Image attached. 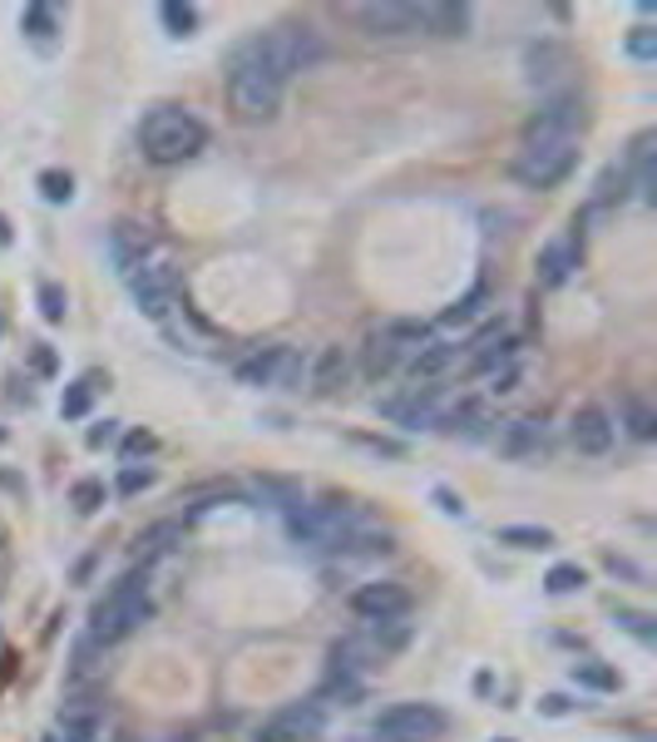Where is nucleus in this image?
I'll use <instances>...</instances> for the list:
<instances>
[{"instance_id": "nucleus-1", "label": "nucleus", "mask_w": 657, "mask_h": 742, "mask_svg": "<svg viewBox=\"0 0 657 742\" xmlns=\"http://www.w3.org/2000/svg\"><path fill=\"white\" fill-rule=\"evenodd\" d=\"M322 60V40L312 25H272L243 40L228 60V99L243 119H267L282 105V89L297 69Z\"/></svg>"}, {"instance_id": "nucleus-2", "label": "nucleus", "mask_w": 657, "mask_h": 742, "mask_svg": "<svg viewBox=\"0 0 657 742\" xmlns=\"http://www.w3.org/2000/svg\"><path fill=\"white\" fill-rule=\"evenodd\" d=\"M203 149H208V125H203L198 115H189V109L179 105H159L143 115L139 125V154L149 159V164L159 169H173V164H189V159H198Z\"/></svg>"}, {"instance_id": "nucleus-3", "label": "nucleus", "mask_w": 657, "mask_h": 742, "mask_svg": "<svg viewBox=\"0 0 657 742\" xmlns=\"http://www.w3.org/2000/svg\"><path fill=\"white\" fill-rule=\"evenodd\" d=\"M149 614H153V604H149V574H143V569H133V574H125L95 604V614H89V638H95V644H119V638H129Z\"/></svg>"}, {"instance_id": "nucleus-4", "label": "nucleus", "mask_w": 657, "mask_h": 742, "mask_svg": "<svg viewBox=\"0 0 657 742\" xmlns=\"http://www.w3.org/2000/svg\"><path fill=\"white\" fill-rule=\"evenodd\" d=\"M579 164V139H549V144H525L515 159V179L525 189H559Z\"/></svg>"}, {"instance_id": "nucleus-5", "label": "nucleus", "mask_w": 657, "mask_h": 742, "mask_svg": "<svg viewBox=\"0 0 657 742\" xmlns=\"http://www.w3.org/2000/svg\"><path fill=\"white\" fill-rule=\"evenodd\" d=\"M450 733V718L435 703H396L376 718V742H435Z\"/></svg>"}, {"instance_id": "nucleus-6", "label": "nucleus", "mask_w": 657, "mask_h": 742, "mask_svg": "<svg viewBox=\"0 0 657 742\" xmlns=\"http://www.w3.org/2000/svg\"><path fill=\"white\" fill-rule=\"evenodd\" d=\"M287 530H292L297 545L346 550V540H352L356 520H352V510H342V505H297V510L287 515Z\"/></svg>"}, {"instance_id": "nucleus-7", "label": "nucleus", "mask_w": 657, "mask_h": 742, "mask_svg": "<svg viewBox=\"0 0 657 742\" xmlns=\"http://www.w3.org/2000/svg\"><path fill=\"white\" fill-rule=\"evenodd\" d=\"M589 125V109L579 95H553L525 119V144H549V139H579V129Z\"/></svg>"}, {"instance_id": "nucleus-8", "label": "nucleus", "mask_w": 657, "mask_h": 742, "mask_svg": "<svg viewBox=\"0 0 657 742\" xmlns=\"http://www.w3.org/2000/svg\"><path fill=\"white\" fill-rule=\"evenodd\" d=\"M129 292H133V302H139L143 318L163 322V318H169V308L179 302V272H173L163 258H143L139 268L129 272Z\"/></svg>"}, {"instance_id": "nucleus-9", "label": "nucleus", "mask_w": 657, "mask_h": 742, "mask_svg": "<svg viewBox=\"0 0 657 742\" xmlns=\"http://www.w3.org/2000/svg\"><path fill=\"white\" fill-rule=\"evenodd\" d=\"M306 376V362L292 347H262L238 367V386H297Z\"/></svg>"}, {"instance_id": "nucleus-10", "label": "nucleus", "mask_w": 657, "mask_h": 742, "mask_svg": "<svg viewBox=\"0 0 657 742\" xmlns=\"http://www.w3.org/2000/svg\"><path fill=\"white\" fill-rule=\"evenodd\" d=\"M352 609H356V619H366V624H400V619L410 614V589L396 584V579H376V584L356 589Z\"/></svg>"}, {"instance_id": "nucleus-11", "label": "nucleus", "mask_w": 657, "mask_h": 742, "mask_svg": "<svg viewBox=\"0 0 657 742\" xmlns=\"http://www.w3.org/2000/svg\"><path fill=\"white\" fill-rule=\"evenodd\" d=\"M356 20L371 35H410L420 30V6L416 0H371V6H356Z\"/></svg>"}, {"instance_id": "nucleus-12", "label": "nucleus", "mask_w": 657, "mask_h": 742, "mask_svg": "<svg viewBox=\"0 0 657 742\" xmlns=\"http://www.w3.org/2000/svg\"><path fill=\"white\" fill-rule=\"evenodd\" d=\"M440 401H445V386H440V381H426V386H416L410 396H400V401L386 406V416L416 431V426H435V421H440Z\"/></svg>"}, {"instance_id": "nucleus-13", "label": "nucleus", "mask_w": 657, "mask_h": 742, "mask_svg": "<svg viewBox=\"0 0 657 742\" xmlns=\"http://www.w3.org/2000/svg\"><path fill=\"white\" fill-rule=\"evenodd\" d=\"M569 435H573V451L579 455H603L613 445V416L603 411V406H579Z\"/></svg>"}, {"instance_id": "nucleus-14", "label": "nucleus", "mask_w": 657, "mask_h": 742, "mask_svg": "<svg viewBox=\"0 0 657 742\" xmlns=\"http://www.w3.org/2000/svg\"><path fill=\"white\" fill-rule=\"evenodd\" d=\"M420 30H430V35H465L470 6H460V0H426L420 6Z\"/></svg>"}, {"instance_id": "nucleus-15", "label": "nucleus", "mask_w": 657, "mask_h": 742, "mask_svg": "<svg viewBox=\"0 0 657 742\" xmlns=\"http://www.w3.org/2000/svg\"><path fill=\"white\" fill-rule=\"evenodd\" d=\"M149 248H153V243H149V233H143V228H133V223H119V228L109 233V252H115V268L125 272V278H129L133 268H139L143 258H149Z\"/></svg>"}, {"instance_id": "nucleus-16", "label": "nucleus", "mask_w": 657, "mask_h": 742, "mask_svg": "<svg viewBox=\"0 0 657 742\" xmlns=\"http://www.w3.org/2000/svg\"><path fill=\"white\" fill-rule=\"evenodd\" d=\"M346 372H352V362H346L342 347H326L322 357L306 367V386H312V396H332L336 386L346 381Z\"/></svg>"}, {"instance_id": "nucleus-17", "label": "nucleus", "mask_w": 657, "mask_h": 742, "mask_svg": "<svg viewBox=\"0 0 657 742\" xmlns=\"http://www.w3.org/2000/svg\"><path fill=\"white\" fill-rule=\"evenodd\" d=\"M573 268H579V248H573V243H543L539 248V282L543 288H563Z\"/></svg>"}, {"instance_id": "nucleus-18", "label": "nucleus", "mask_w": 657, "mask_h": 742, "mask_svg": "<svg viewBox=\"0 0 657 742\" xmlns=\"http://www.w3.org/2000/svg\"><path fill=\"white\" fill-rule=\"evenodd\" d=\"M499 451L515 455V461H525V455H539V451H543V421H534V416H525V421H509L505 435H499Z\"/></svg>"}, {"instance_id": "nucleus-19", "label": "nucleus", "mask_w": 657, "mask_h": 742, "mask_svg": "<svg viewBox=\"0 0 657 742\" xmlns=\"http://www.w3.org/2000/svg\"><path fill=\"white\" fill-rule=\"evenodd\" d=\"M460 362V347L455 342H435V347H420L416 362H410V376L416 381H435V376H445L450 367Z\"/></svg>"}, {"instance_id": "nucleus-20", "label": "nucleus", "mask_w": 657, "mask_h": 742, "mask_svg": "<svg viewBox=\"0 0 657 742\" xmlns=\"http://www.w3.org/2000/svg\"><path fill=\"white\" fill-rule=\"evenodd\" d=\"M495 540L509 550H553V530H543V525H499Z\"/></svg>"}, {"instance_id": "nucleus-21", "label": "nucleus", "mask_w": 657, "mask_h": 742, "mask_svg": "<svg viewBox=\"0 0 657 742\" xmlns=\"http://www.w3.org/2000/svg\"><path fill=\"white\" fill-rule=\"evenodd\" d=\"M623 426H628V435H638V441H653V431H657V411L643 396H623Z\"/></svg>"}, {"instance_id": "nucleus-22", "label": "nucleus", "mask_w": 657, "mask_h": 742, "mask_svg": "<svg viewBox=\"0 0 657 742\" xmlns=\"http://www.w3.org/2000/svg\"><path fill=\"white\" fill-rule=\"evenodd\" d=\"M396 367H400V352L381 337V332H371V342H366V376H371V381H381V376H391Z\"/></svg>"}, {"instance_id": "nucleus-23", "label": "nucleus", "mask_w": 657, "mask_h": 742, "mask_svg": "<svg viewBox=\"0 0 657 742\" xmlns=\"http://www.w3.org/2000/svg\"><path fill=\"white\" fill-rule=\"evenodd\" d=\"M440 431H465V435H480V426H485V406L480 401H460V406H450L445 416H440Z\"/></svg>"}, {"instance_id": "nucleus-24", "label": "nucleus", "mask_w": 657, "mask_h": 742, "mask_svg": "<svg viewBox=\"0 0 657 742\" xmlns=\"http://www.w3.org/2000/svg\"><path fill=\"white\" fill-rule=\"evenodd\" d=\"M95 376H85V381H69L65 396H60V416L65 421H79V416H89V401H95Z\"/></svg>"}, {"instance_id": "nucleus-25", "label": "nucleus", "mask_w": 657, "mask_h": 742, "mask_svg": "<svg viewBox=\"0 0 657 742\" xmlns=\"http://www.w3.org/2000/svg\"><path fill=\"white\" fill-rule=\"evenodd\" d=\"M573 684L593 688V693H618V674H613L608 664H599V658H589V664H573Z\"/></svg>"}, {"instance_id": "nucleus-26", "label": "nucleus", "mask_w": 657, "mask_h": 742, "mask_svg": "<svg viewBox=\"0 0 657 742\" xmlns=\"http://www.w3.org/2000/svg\"><path fill=\"white\" fill-rule=\"evenodd\" d=\"M20 30H25L30 40H50L60 30V10L55 6H25L20 10Z\"/></svg>"}, {"instance_id": "nucleus-27", "label": "nucleus", "mask_w": 657, "mask_h": 742, "mask_svg": "<svg viewBox=\"0 0 657 742\" xmlns=\"http://www.w3.org/2000/svg\"><path fill=\"white\" fill-rule=\"evenodd\" d=\"M623 198H628V169L608 164L599 174V184H593V203H599V208H608V203H623Z\"/></svg>"}, {"instance_id": "nucleus-28", "label": "nucleus", "mask_w": 657, "mask_h": 742, "mask_svg": "<svg viewBox=\"0 0 657 742\" xmlns=\"http://www.w3.org/2000/svg\"><path fill=\"white\" fill-rule=\"evenodd\" d=\"M381 337L391 342V347L400 352V357H406V352H420V342L430 337V327H426V322H386V327H381Z\"/></svg>"}, {"instance_id": "nucleus-29", "label": "nucleus", "mask_w": 657, "mask_h": 742, "mask_svg": "<svg viewBox=\"0 0 657 742\" xmlns=\"http://www.w3.org/2000/svg\"><path fill=\"white\" fill-rule=\"evenodd\" d=\"M553 65H569V55H563L559 45H534L529 50V79H534V85H549V79L559 75Z\"/></svg>"}, {"instance_id": "nucleus-30", "label": "nucleus", "mask_w": 657, "mask_h": 742, "mask_svg": "<svg viewBox=\"0 0 657 742\" xmlns=\"http://www.w3.org/2000/svg\"><path fill=\"white\" fill-rule=\"evenodd\" d=\"M485 302H489V292H485V282H480V288H470L455 308H445V318H440V322H445V327H465V322H475L480 312H485Z\"/></svg>"}, {"instance_id": "nucleus-31", "label": "nucleus", "mask_w": 657, "mask_h": 742, "mask_svg": "<svg viewBox=\"0 0 657 742\" xmlns=\"http://www.w3.org/2000/svg\"><path fill=\"white\" fill-rule=\"evenodd\" d=\"M35 189H40V198H45V203H69V198H75V179H69L65 169H40Z\"/></svg>"}, {"instance_id": "nucleus-32", "label": "nucleus", "mask_w": 657, "mask_h": 742, "mask_svg": "<svg viewBox=\"0 0 657 742\" xmlns=\"http://www.w3.org/2000/svg\"><path fill=\"white\" fill-rule=\"evenodd\" d=\"M159 20L169 25V35H193V30H198V10L183 6V0H163Z\"/></svg>"}, {"instance_id": "nucleus-33", "label": "nucleus", "mask_w": 657, "mask_h": 742, "mask_svg": "<svg viewBox=\"0 0 657 742\" xmlns=\"http://www.w3.org/2000/svg\"><path fill=\"white\" fill-rule=\"evenodd\" d=\"M583 584H589L583 564H553L549 574H543V589H549V594H579Z\"/></svg>"}, {"instance_id": "nucleus-34", "label": "nucleus", "mask_w": 657, "mask_h": 742, "mask_svg": "<svg viewBox=\"0 0 657 742\" xmlns=\"http://www.w3.org/2000/svg\"><path fill=\"white\" fill-rule=\"evenodd\" d=\"M179 535H183V525H179V520H169V525H153L149 535H139V555H143V559H159V555H169V550H173L169 540H179Z\"/></svg>"}, {"instance_id": "nucleus-35", "label": "nucleus", "mask_w": 657, "mask_h": 742, "mask_svg": "<svg viewBox=\"0 0 657 742\" xmlns=\"http://www.w3.org/2000/svg\"><path fill=\"white\" fill-rule=\"evenodd\" d=\"M613 624L628 628V634H633V638H643V644H648V638L657 634V628H653V614H643V609H628V604L613 609Z\"/></svg>"}, {"instance_id": "nucleus-36", "label": "nucleus", "mask_w": 657, "mask_h": 742, "mask_svg": "<svg viewBox=\"0 0 657 742\" xmlns=\"http://www.w3.org/2000/svg\"><path fill=\"white\" fill-rule=\"evenodd\" d=\"M40 312H45V322H65L69 312V298L60 282H40Z\"/></svg>"}, {"instance_id": "nucleus-37", "label": "nucleus", "mask_w": 657, "mask_h": 742, "mask_svg": "<svg viewBox=\"0 0 657 742\" xmlns=\"http://www.w3.org/2000/svg\"><path fill=\"white\" fill-rule=\"evenodd\" d=\"M69 505H75L79 515H95L99 505H105V485H99V481H75V491H69Z\"/></svg>"}, {"instance_id": "nucleus-38", "label": "nucleus", "mask_w": 657, "mask_h": 742, "mask_svg": "<svg viewBox=\"0 0 657 742\" xmlns=\"http://www.w3.org/2000/svg\"><path fill=\"white\" fill-rule=\"evenodd\" d=\"M628 55H633V60H653V55H657V30H653V25H638V30H633V35H628Z\"/></svg>"}, {"instance_id": "nucleus-39", "label": "nucleus", "mask_w": 657, "mask_h": 742, "mask_svg": "<svg viewBox=\"0 0 657 742\" xmlns=\"http://www.w3.org/2000/svg\"><path fill=\"white\" fill-rule=\"evenodd\" d=\"M153 485V471L149 465H125V475H119V495H139Z\"/></svg>"}, {"instance_id": "nucleus-40", "label": "nucleus", "mask_w": 657, "mask_h": 742, "mask_svg": "<svg viewBox=\"0 0 657 742\" xmlns=\"http://www.w3.org/2000/svg\"><path fill=\"white\" fill-rule=\"evenodd\" d=\"M539 713H549V718L573 713V698H563V693H543V698H539Z\"/></svg>"}, {"instance_id": "nucleus-41", "label": "nucleus", "mask_w": 657, "mask_h": 742, "mask_svg": "<svg viewBox=\"0 0 657 742\" xmlns=\"http://www.w3.org/2000/svg\"><path fill=\"white\" fill-rule=\"evenodd\" d=\"M30 367H35L40 376H55V352H50V347H45V342H40V347H35V352H30Z\"/></svg>"}, {"instance_id": "nucleus-42", "label": "nucleus", "mask_w": 657, "mask_h": 742, "mask_svg": "<svg viewBox=\"0 0 657 742\" xmlns=\"http://www.w3.org/2000/svg\"><path fill=\"white\" fill-rule=\"evenodd\" d=\"M153 451V435L149 431H133L129 441H125V455H149Z\"/></svg>"}, {"instance_id": "nucleus-43", "label": "nucleus", "mask_w": 657, "mask_h": 742, "mask_svg": "<svg viewBox=\"0 0 657 742\" xmlns=\"http://www.w3.org/2000/svg\"><path fill=\"white\" fill-rule=\"evenodd\" d=\"M115 421H105V426H95V431H89V451H99V445H109V441H115Z\"/></svg>"}, {"instance_id": "nucleus-44", "label": "nucleus", "mask_w": 657, "mask_h": 742, "mask_svg": "<svg viewBox=\"0 0 657 742\" xmlns=\"http://www.w3.org/2000/svg\"><path fill=\"white\" fill-rule=\"evenodd\" d=\"M435 501H440V510H445V515H465V501H460V495H450L445 485L435 491Z\"/></svg>"}, {"instance_id": "nucleus-45", "label": "nucleus", "mask_w": 657, "mask_h": 742, "mask_svg": "<svg viewBox=\"0 0 657 742\" xmlns=\"http://www.w3.org/2000/svg\"><path fill=\"white\" fill-rule=\"evenodd\" d=\"M515 386H519V372H505V376H495V396L515 391Z\"/></svg>"}, {"instance_id": "nucleus-46", "label": "nucleus", "mask_w": 657, "mask_h": 742, "mask_svg": "<svg viewBox=\"0 0 657 742\" xmlns=\"http://www.w3.org/2000/svg\"><path fill=\"white\" fill-rule=\"evenodd\" d=\"M10 243V223H6V213H0V248Z\"/></svg>"}, {"instance_id": "nucleus-47", "label": "nucleus", "mask_w": 657, "mask_h": 742, "mask_svg": "<svg viewBox=\"0 0 657 742\" xmlns=\"http://www.w3.org/2000/svg\"><path fill=\"white\" fill-rule=\"evenodd\" d=\"M99 742H129L125 733H99Z\"/></svg>"}, {"instance_id": "nucleus-48", "label": "nucleus", "mask_w": 657, "mask_h": 742, "mask_svg": "<svg viewBox=\"0 0 657 742\" xmlns=\"http://www.w3.org/2000/svg\"><path fill=\"white\" fill-rule=\"evenodd\" d=\"M499 742H515V738H499Z\"/></svg>"}, {"instance_id": "nucleus-49", "label": "nucleus", "mask_w": 657, "mask_h": 742, "mask_svg": "<svg viewBox=\"0 0 657 742\" xmlns=\"http://www.w3.org/2000/svg\"><path fill=\"white\" fill-rule=\"evenodd\" d=\"M45 742H60V738H45Z\"/></svg>"}]
</instances>
